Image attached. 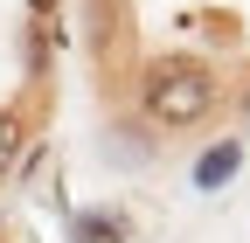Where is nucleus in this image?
I'll return each instance as SVG.
<instances>
[{"label":"nucleus","instance_id":"nucleus-1","mask_svg":"<svg viewBox=\"0 0 250 243\" xmlns=\"http://www.w3.org/2000/svg\"><path fill=\"white\" fill-rule=\"evenodd\" d=\"M215 70L202 63V56H153V63L139 70V111L153 118L160 132H188L202 125V118L215 111Z\"/></svg>","mask_w":250,"mask_h":243},{"label":"nucleus","instance_id":"nucleus-2","mask_svg":"<svg viewBox=\"0 0 250 243\" xmlns=\"http://www.w3.org/2000/svg\"><path fill=\"white\" fill-rule=\"evenodd\" d=\"M236 167H243V146H236V139H215L208 153L195 160V188H202V195H215L223 181H236Z\"/></svg>","mask_w":250,"mask_h":243},{"label":"nucleus","instance_id":"nucleus-3","mask_svg":"<svg viewBox=\"0 0 250 243\" xmlns=\"http://www.w3.org/2000/svg\"><path fill=\"white\" fill-rule=\"evenodd\" d=\"M70 236L77 243H125V223L104 216V208H77V216H70Z\"/></svg>","mask_w":250,"mask_h":243},{"label":"nucleus","instance_id":"nucleus-4","mask_svg":"<svg viewBox=\"0 0 250 243\" xmlns=\"http://www.w3.org/2000/svg\"><path fill=\"white\" fill-rule=\"evenodd\" d=\"M21 146H28V125H21V111H0V181L14 174V160H21Z\"/></svg>","mask_w":250,"mask_h":243},{"label":"nucleus","instance_id":"nucleus-5","mask_svg":"<svg viewBox=\"0 0 250 243\" xmlns=\"http://www.w3.org/2000/svg\"><path fill=\"white\" fill-rule=\"evenodd\" d=\"M49 7H56V0H35V14H49Z\"/></svg>","mask_w":250,"mask_h":243}]
</instances>
